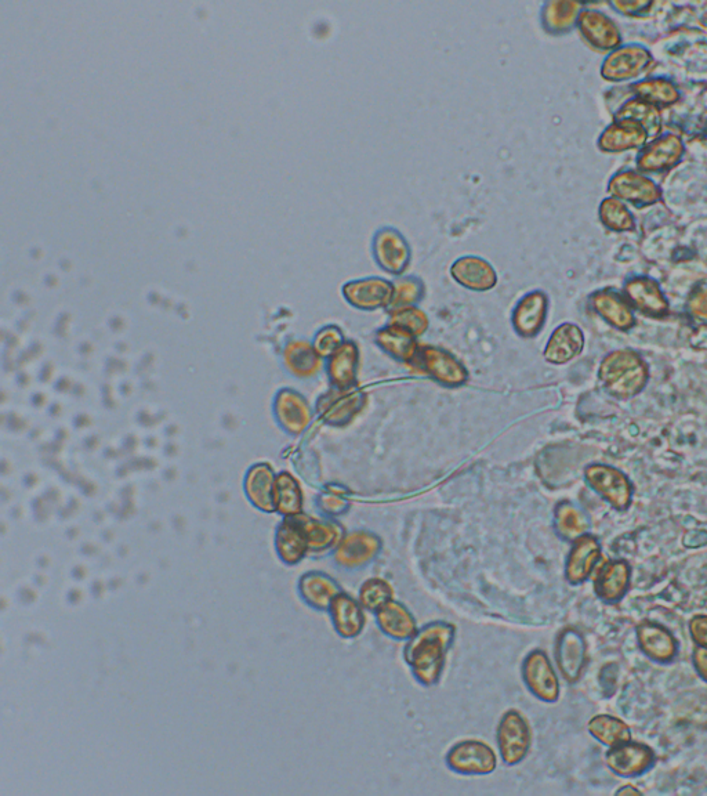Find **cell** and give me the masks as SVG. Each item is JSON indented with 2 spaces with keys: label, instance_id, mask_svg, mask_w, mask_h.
Instances as JSON below:
<instances>
[{
  "label": "cell",
  "instance_id": "cell-1",
  "mask_svg": "<svg viewBox=\"0 0 707 796\" xmlns=\"http://www.w3.org/2000/svg\"><path fill=\"white\" fill-rule=\"evenodd\" d=\"M456 628L445 621L431 622L409 639L404 650L406 664L423 686H434L441 678Z\"/></svg>",
  "mask_w": 707,
  "mask_h": 796
},
{
  "label": "cell",
  "instance_id": "cell-2",
  "mask_svg": "<svg viewBox=\"0 0 707 796\" xmlns=\"http://www.w3.org/2000/svg\"><path fill=\"white\" fill-rule=\"evenodd\" d=\"M598 378L612 397L629 400L647 386L650 371L640 354L633 350H615L604 358Z\"/></svg>",
  "mask_w": 707,
  "mask_h": 796
},
{
  "label": "cell",
  "instance_id": "cell-3",
  "mask_svg": "<svg viewBox=\"0 0 707 796\" xmlns=\"http://www.w3.org/2000/svg\"><path fill=\"white\" fill-rule=\"evenodd\" d=\"M586 483L618 512H626L633 502V484L622 470L593 463L585 470Z\"/></svg>",
  "mask_w": 707,
  "mask_h": 796
},
{
  "label": "cell",
  "instance_id": "cell-4",
  "mask_svg": "<svg viewBox=\"0 0 707 796\" xmlns=\"http://www.w3.org/2000/svg\"><path fill=\"white\" fill-rule=\"evenodd\" d=\"M412 365L445 387H459L469 381L466 367L453 354L440 347L420 346Z\"/></svg>",
  "mask_w": 707,
  "mask_h": 796
},
{
  "label": "cell",
  "instance_id": "cell-5",
  "mask_svg": "<svg viewBox=\"0 0 707 796\" xmlns=\"http://www.w3.org/2000/svg\"><path fill=\"white\" fill-rule=\"evenodd\" d=\"M372 255L380 269L400 277L411 263L412 249L400 230L386 226L373 235Z\"/></svg>",
  "mask_w": 707,
  "mask_h": 796
},
{
  "label": "cell",
  "instance_id": "cell-6",
  "mask_svg": "<svg viewBox=\"0 0 707 796\" xmlns=\"http://www.w3.org/2000/svg\"><path fill=\"white\" fill-rule=\"evenodd\" d=\"M652 54L647 47L623 45L608 53L601 64V77L608 82L632 81L643 75L652 64Z\"/></svg>",
  "mask_w": 707,
  "mask_h": 796
},
{
  "label": "cell",
  "instance_id": "cell-7",
  "mask_svg": "<svg viewBox=\"0 0 707 796\" xmlns=\"http://www.w3.org/2000/svg\"><path fill=\"white\" fill-rule=\"evenodd\" d=\"M447 763L453 772L464 776H487L498 767V756L485 741L463 740L448 752Z\"/></svg>",
  "mask_w": 707,
  "mask_h": 796
},
{
  "label": "cell",
  "instance_id": "cell-8",
  "mask_svg": "<svg viewBox=\"0 0 707 796\" xmlns=\"http://www.w3.org/2000/svg\"><path fill=\"white\" fill-rule=\"evenodd\" d=\"M531 743L532 732L527 718L514 709L507 711L498 727V745L503 762L514 766L524 761Z\"/></svg>",
  "mask_w": 707,
  "mask_h": 796
},
{
  "label": "cell",
  "instance_id": "cell-9",
  "mask_svg": "<svg viewBox=\"0 0 707 796\" xmlns=\"http://www.w3.org/2000/svg\"><path fill=\"white\" fill-rule=\"evenodd\" d=\"M608 193L611 197L637 208L658 204L663 195L661 187L654 180L636 170H621L612 176L608 183Z\"/></svg>",
  "mask_w": 707,
  "mask_h": 796
},
{
  "label": "cell",
  "instance_id": "cell-10",
  "mask_svg": "<svg viewBox=\"0 0 707 796\" xmlns=\"http://www.w3.org/2000/svg\"><path fill=\"white\" fill-rule=\"evenodd\" d=\"M348 305L362 311L389 310L394 296L393 282L380 277H366L346 282L342 288Z\"/></svg>",
  "mask_w": 707,
  "mask_h": 796
},
{
  "label": "cell",
  "instance_id": "cell-11",
  "mask_svg": "<svg viewBox=\"0 0 707 796\" xmlns=\"http://www.w3.org/2000/svg\"><path fill=\"white\" fill-rule=\"evenodd\" d=\"M522 676L528 689L545 703H556L560 697V679L550 658L543 650H534L525 658Z\"/></svg>",
  "mask_w": 707,
  "mask_h": 796
},
{
  "label": "cell",
  "instance_id": "cell-12",
  "mask_svg": "<svg viewBox=\"0 0 707 796\" xmlns=\"http://www.w3.org/2000/svg\"><path fill=\"white\" fill-rule=\"evenodd\" d=\"M366 394L357 386L339 390L333 387L319 398L318 414L322 421L332 426H346L364 410Z\"/></svg>",
  "mask_w": 707,
  "mask_h": 796
},
{
  "label": "cell",
  "instance_id": "cell-13",
  "mask_svg": "<svg viewBox=\"0 0 707 796\" xmlns=\"http://www.w3.org/2000/svg\"><path fill=\"white\" fill-rule=\"evenodd\" d=\"M605 761L616 776L633 779L652 769L655 765V752L650 745L630 740L609 748Z\"/></svg>",
  "mask_w": 707,
  "mask_h": 796
},
{
  "label": "cell",
  "instance_id": "cell-14",
  "mask_svg": "<svg viewBox=\"0 0 707 796\" xmlns=\"http://www.w3.org/2000/svg\"><path fill=\"white\" fill-rule=\"evenodd\" d=\"M685 144L680 136L666 133L647 143L637 157V168L644 173H662L683 161Z\"/></svg>",
  "mask_w": 707,
  "mask_h": 796
},
{
  "label": "cell",
  "instance_id": "cell-15",
  "mask_svg": "<svg viewBox=\"0 0 707 796\" xmlns=\"http://www.w3.org/2000/svg\"><path fill=\"white\" fill-rule=\"evenodd\" d=\"M576 28L593 49L600 52H614L622 46V34L611 17L593 9H583L579 14Z\"/></svg>",
  "mask_w": 707,
  "mask_h": 796
},
{
  "label": "cell",
  "instance_id": "cell-16",
  "mask_svg": "<svg viewBox=\"0 0 707 796\" xmlns=\"http://www.w3.org/2000/svg\"><path fill=\"white\" fill-rule=\"evenodd\" d=\"M636 638L641 653L658 664H670L679 653L676 636L658 622H640L636 628Z\"/></svg>",
  "mask_w": 707,
  "mask_h": 796
},
{
  "label": "cell",
  "instance_id": "cell-17",
  "mask_svg": "<svg viewBox=\"0 0 707 796\" xmlns=\"http://www.w3.org/2000/svg\"><path fill=\"white\" fill-rule=\"evenodd\" d=\"M600 542L594 535L586 534L572 542L571 551L565 563V578L571 585H580L596 573L600 564Z\"/></svg>",
  "mask_w": 707,
  "mask_h": 796
},
{
  "label": "cell",
  "instance_id": "cell-18",
  "mask_svg": "<svg viewBox=\"0 0 707 796\" xmlns=\"http://www.w3.org/2000/svg\"><path fill=\"white\" fill-rule=\"evenodd\" d=\"M451 277L456 284L474 292H488L496 288L498 273L492 263L476 255H466L452 263Z\"/></svg>",
  "mask_w": 707,
  "mask_h": 796
},
{
  "label": "cell",
  "instance_id": "cell-19",
  "mask_svg": "<svg viewBox=\"0 0 707 796\" xmlns=\"http://www.w3.org/2000/svg\"><path fill=\"white\" fill-rule=\"evenodd\" d=\"M556 661L561 675L569 683L582 678L587 662L586 640L576 629L568 628L558 635Z\"/></svg>",
  "mask_w": 707,
  "mask_h": 796
},
{
  "label": "cell",
  "instance_id": "cell-20",
  "mask_svg": "<svg viewBox=\"0 0 707 796\" xmlns=\"http://www.w3.org/2000/svg\"><path fill=\"white\" fill-rule=\"evenodd\" d=\"M382 551V539L369 531L344 535L336 546L335 560L344 568H360L372 562Z\"/></svg>",
  "mask_w": 707,
  "mask_h": 796
},
{
  "label": "cell",
  "instance_id": "cell-21",
  "mask_svg": "<svg viewBox=\"0 0 707 796\" xmlns=\"http://www.w3.org/2000/svg\"><path fill=\"white\" fill-rule=\"evenodd\" d=\"M632 585V567L626 560H608L597 567L594 592L605 603L621 602Z\"/></svg>",
  "mask_w": 707,
  "mask_h": 796
},
{
  "label": "cell",
  "instance_id": "cell-22",
  "mask_svg": "<svg viewBox=\"0 0 707 796\" xmlns=\"http://www.w3.org/2000/svg\"><path fill=\"white\" fill-rule=\"evenodd\" d=\"M547 314H549V296L542 291L527 293L514 307L511 316L514 331L522 338H534L545 327Z\"/></svg>",
  "mask_w": 707,
  "mask_h": 796
},
{
  "label": "cell",
  "instance_id": "cell-23",
  "mask_svg": "<svg viewBox=\"0 0 707 796\" xmlns=\"http://www.w3.org/2000/svg\"><path fill=\"white\" fill-rule=\"evenodd\" d=\"M625 296L633 309L645 316L663 318L669 314V302L658 282L650 277H633L625 284Z\"/></svg>",
  "mask_w": 707,
  "mask_h": 796
},
{
  "label": "cell",
  "instance_id": "cell-24",
  "mask_svg": "<svg viewBox=\"0 0 707 796\" xmlns=\"http://www.w3.org/2000/svg\"><path fill=\"white\" fill-rule=\"evenodd\" d=\"M647 130L633 121H614L598 137L597 146L603 153L616 154L647 146Z\"/></svg>",
  "mask_w": 707,
  "mask_h": 796
},
{
  "label": "cell",
  "instance_id": "cell-25",
  "mask_svg": "<svg viewBox=\"0 0 707 796\" xmlns=\"http://www.w3.org/2000/svg\"><path fill=\"white\" fill-rule=\"evenodd\" d=\"M590 305L598 316L619 331H630L636 324L629 300L614 288H604L594 292L590 298Z\"/></svg>",
  "mask_w": 707,
  "mask_h": 796
},
{
  "label": "cell",
  "instance_id": "cell-26",
  "mask_svg": "<svg viewBox=\"0 0 707 796\" xmlns=\"http://www.w3.org/2000/svg\"><path fill=\"white\" fill-rule=\"evenodd\" d=\"M583 347H585V334L582 329L572 322H565L554 329L543 356L547 363L564 365L578 357L583 352Z\"/></svg>",
  "mask_w": 707,
  "mask_h": 796
},
{
  "label": "cell",
  "instance_id": "cell-27",
  "mask_svg": "<svg viewBox=\"0 0 707 796\" xmlns=\"http://www.w3.org/2000/svg\"><path fill=\"white\" fill-rule=\"evenodd\" d=\"M360 369V349L353 340H346L337 352L329 357L328 375L335 389L346 390L357 386Z\"/></svg>",
  "mask_w": 707,
  "mask_h": 796
},
{
  "label": "cell",
  "instance_id": "cell-28",
  "mask_svg": "<svg viewBox=\"0 0 707 796\" xmlns=\"http://www.w3.org/2000/svg\"><path fill=\"white\" fill-rule=\"evenodd\" d=\"M329 611L336 632L344 639L357 638L365 627L364 607L360 600H355L347 593L340 592L332 600Z\"/></svg>",
  "mask_w": 707,
  "mask_h": 796
},
{
  "label": "cell",
  "instance_id": "cell-29",
  "mask_svg": "<svg viewBox=\"0 0 707 796\" xmlns=\"http://www.w3.org/2000/svg\"><path fill=\"white\" fill-rule=\"evenodd\" d=\"M582 10V3L571 0H550L543 3L540 9V24L549 35H567L575 30Z\"/></svg>",
  "mask_w": 707,
  "mask_h": 796
},
{
  "label": "cell",
  "instance_id": "cell-30",
  "mask_svg": "<svg viewBox=\"0 0 707 796\" xmlns=\"http://www.w3.org/2000/svg\"><path fill=\"white\" fill-rule=\"evenodd\" d=\"M375 342L383 352L397 358L402 363L411 365L420 349L418 338L415 335L390 324L376 332Z\"/></svg>",
  "mask_w": 707,
  "mask_h": 796
},
{
  "label": "cell",
  "instance_id": "cell-31",
  "mask_svg": "<svg viewBox=\"0 0 707 796\" xmlns=\"http://www.w3.org/2000/svg\"><path fill=\"white\" fill-rule=\"evenodd\" d=\"M376 621L382 632L393 639L409 640L418 632V625L411 611L395 600L376 611Z\"/></svg>",
  "mask_w": 707,
  "mask_h": 796
},
{
  "label": "cell",
  "instance_id": "cell-32",
  "mask_svg": "<svg viewBox=\"0 0 707 796\" xmlns=\"http://www.w3.org/2000/svg\"><path fill=\"white\" fill-rule=\"evenodd\" d=\"M277 549L285 563L296 564L306 556L308 542L299 516H289L277 534Z\"/></svg>",
  "mask_w": 707,
  "mask_h": 796
},
{
  "label": "cell",
  "instance_id": "cell-33",
  "mask_svg": "<svg viewBox=\"0 0 707 796\" xmlns=\"http://www.w3.org/2000/svg\"><path fill=\"white\" fill-rule=\"evenodd\" d=\"M614 121H633L640 123L648 136L656 137L661 136L663 129V115L662 110L648 101L633 97L622 104V107L615 112Z\"/></svg>",
  "mask_w": 707,
  "mask_h": 796
},
{
  "label": "cell",
  "instance_id": "cell-34",
  "mask_svg": "<svg viewBox=\"0 0 707 796\" xmlns=\"http://www.w3.org/2000/svg\"><path fill=\"white\" fill-rule=\"evenodd\" d=\"M277 415L279 422L290 433L299 434L310 425V405L299 393L284 390L279 393L277 400Z\"/></svg>",
  "mask_w": 707,
  "mask_h": 796
},
{
  "label": "cell",
  "instance_id": "cell-35",
  "mask_svg": "<svg viewBox=\"0 0 707 796\" xmlns=\"http://www.w3.org/2000/svg\"><path fill=\"white\" fill-rule=\"evenodd\" d=\"M300 521L306 533L308 551L325 552L336 548L344 537L343 528L331 520H318L300 513Z\"/></svg>",
  "mask_w": 707,
  "mask_h": 796
},
{
  "label": "cell",
  "instance_id": "cell-36",
  "mask_svg": "<svg viewBox=\"0 0 707 796\" xmlns=\"http://www.w3.org/2000/svg\"><path fill=\"white\" fill-rule=\"evenodd\" d=\"M340 592L339 584L326 574L308 573L300 580V593L314 609L329 610L332 600Z\"/></svg>",
  "mask_w": 707,
  "mask_h": 796
},
{
  "label": "cell",
  "instance_id": "cell-37",
  "mask_svg": "<svg viewBox=\"0 0 707 796\" xmlns=\"http://www.w3.org/2000/svg\"><path fill=\"white\" fill-rule=\"evenodd\" d=\"M630 93L661 108L672 107L680 100L679 88L666 78H648L630 86Z\"/></svg>",
  "mask_w": 707,
  "mask_h": 796
},
{
  "label": "cell",
  "instance_id": "cell-38",
  "mask_svg": "<svg viewBox=\"0 0 707 796\" xmlns=\"http://www.w3.org/2000/svg\"><path fill=\"white\" fill-rule=\"evenodd\" d=\"M587 729H589V733L596 738L598 743L608 748L632 740V729H630V726L627 725L625 720L612 715L601 714L593 716L589 720Z\"/></svg>",
  "mask_w": 707,
  "mask_h": 796
},
{
  "label": "cell",
  "instance_id": "cell-39",
  "mask_svg": "<svg viewBox=\"0 0 707 796\" xmlns=\"http://www.w3.org/2000/svg\"><path fill=\"white\" fill-rule=\"evenodd\" d=\"M274 484L275 477L270 466L259 465L250 470L248 479H246V492H248L250 501L259 506L261 510L273 512L275 510Z\"/></svg>",
  "mask_w": 707,
  "mask_h": 796
},
{
  "label": "cell",
  "instance_id": "cell-40",
  "mask_svg": "<svg viewBox=\"0 0 707 796\" xmlns=\"http://www.w3.org/2000/svg\"><path fill=\"white\" fill-rule=\"evenodd\" d=\"M285 363L292 374L299 378H311L322 368V357L310 343L292 342L286 347Z\"/></svg>",
  "mask_w": 707,
  "mask_h": 796
},
{
  "label": "cell",
  "instance_id": "cell-41",
  "mask_svg": "<svg viewBox=\"0 0 707 796\" xmlns=\"http://www.w3.org/2000/svg\"><path fill=\"white\" fill-rule=\"evenodd\" d=\"M554 527L561 538L574 542L575 539L587 534L590 524L585 513L578 506L564 501L557 505L556 512H554Z\"/></svg>",
  "mask_w": 707,
  "mask_h": 796
},
{
  "label": "cell",
  "instance_id": "cell-42",
  "mask_svg": "<svg viewBox=\"0 0 707 796\" xmlns=\"http://www.w3.org/2000/svg\"><path fill=\"white\" fill-rule=\"evenodd\" d=\"M274 505L279 513L285 516H296L302 513L303 494L295 477L289 473H281L275 479Z\"/></svg>",
  "mask_w": 707,
  "mask_h": 796
},
{
  "label": "cell",
  "instance_id": "cell-43",
  "mask_svg": "<svg viewBox=\"0 0 707 796\" xmlns=\"http://www.w3.org/2000/svg\"><path fill=\"white\" fill-rule=\"evenodd\" d=\"M598 217L605 229L614 231V233H630L636 229L633 213L629 211L625 202L618 198L603 199L598 208Z\"/></svg>",
  "mask_w": 707,
  "mask_h": 796
},
{
  "label": "cell",
  "instance_id": "cell-44",
  "mask_svg": "<svg viewBox=\"0 0 707 796\" xmlns=\"http://www.w3.org/2000/svg\"><path fill=\"white\" fill-rule=\"evenodd\" d=\"M393 302L389 311L401 309V307L416 306L424 298L426 287L418 277L400 276L395 278Z\"/></svg>",
  "mask_w": 707,
  "mask_h": 796
},
{
  "label": "cell",
  "instance_id": "cell-45",
  "mask_svg": "<svg viewBox=\"0 0 707 796\" xmlns=\"http://www.w3.org/2000/svg\"><path fill=\"white\" fill-rule=\"evenodd\" d=\"M389 313L390 325L405 329V331L415 335L416 338L426 334L427 329L430 327L429 316L423 310H420L418 306L401 307V309L391 310Z\"/></svg>",
  "mask_w": 707,
  "mask_h": 796
},
{
  "label": "cell",
  "instance_id": "cell-46",
  "mask_svg": "<svg viewBox=\"0 0 707 796\" xmlns=\"http://www.w3.org/2000/svg\"><path fill=\"white\" fill-rule=\"evenodd\" d=\"M394 600V589L383 578H371L365 581L360 589V603L366 610L376 611L382 609L384 604Z\"/></svg>",
  "mask_w": 707,
  "mask_h": 796
},
{
  "label": "cell",
  "instance_id": "cell-47",
  "mask_svg": "<svg viewBox=\"0 0 707 796\" xmlns=\"http://www.w3.org/2000/svg\"><path fill=\"white\" fill-rule=\"evenodd\" d=\"M344 342L346 339H344L342 329L336 325H328L315 336L313 346L319 356L329 358L340 349Z\"/></svg>",
  "mask_w": 707,
  "mask_h": 796
},
{
  "label": "cell",
  "instance_id": "cell-48",
  "mask_svg": "<svg viewBox=\"0 0 707 796\" xmlns=\"http://www.w3.org/2000/svg\"><path fill=\"white\" fill-rule=\"evenodd\" d=\"M687 311L692 320L707 324V282H699L688 295Z\"/></svg>",
  "mask_w": 707,
  "mask_h": 796
},
{
  "label": "cell",
  "instance_id": "cell-49",
  "mask_svg": "<svg viewBox=\"0 0 707 796\" xmlns=\"http://www.w3.org/2000/svg\"><path fill=\"white\" fill-rule=\"evenodd\" d=\"M319 508L329 516H340L350 508V502L346 498V492L340 488H329L325 494L319 498Z\"/></svg>",
  "mask_w": 707,
  "mask_h": 796
},
{
  "label": "cell",
  "instance_id": "cell-50",
  "mask_svg": "<svg viewBox=\"0 0 707 796\" xmlns=\"http://www.w3.org/2000/svg\"><path fill=\"white\" fill-rule=\"evenodd\" d=\"M611 6L614 7L615 10H618V12L625 14V16L638 17L650 13L652 7H654V3L644 2V0L643 2H641V0H637V2L615 0V2L611 3Z\"/></svg>",
  "mask_w": 707,
  "mask_h": 796
},
{
  "label": "cell",
  "instance_id": "cell-51",
  "mask_svg": "<svg viewBox=\"0 0 707 796\" xmlns=\"http://www.w3.org/2000/svg\"><path fill=\"white\" fill-rule=\"evenodd\" d=\"M688 629H690L691 639L694 640L696 646L707 649V615H694L688 624Z\"/></svg>",
  "mask_w": 707,
  "mask_h": 796
},
{
  "label": "cell",
  "instance_id": "cell-52",
  "mask_svg": "<svg viewBox=\"0 0 707 796\" xmlns=\"http://www.w3.org/2000/svg\"><path fill=\"white\" fill-rule=\"evenodd\" d=\"M692 662H694L696 674L703 682L707 683V649L696 646L694 654H692Z\"/></svg>",
  "mask_w": 707,
  "mask_h": 796
},
{
  "label": "cell",
  "instance_id": "cell-53",
  "mask_svg": "<svg viewBox=\"0 0 707 796\" xmlns=\"http://www.w3.org/2000/svg\"><path fill=\"white\" fill-rule=\"evenodd\" d=\"M616 795H641L643 791L638 790L636 785L633 784H626L623 787L619 788L618 791L615 792Z\"/></svg>",
  "mask_w": 707,
  "mask_h": 796
}]
</instances>
